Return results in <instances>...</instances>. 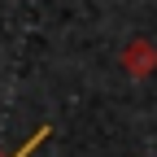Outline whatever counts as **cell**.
I'll return each instance as SVG.
<instances>
[{
    "label": "cell",
    "instance_id": "1",
    "mask_svg": "<svg viewBox=\"0 0 157 157\" xmlns=\"http://www.w3.org/2000/svg\"><path fill=\"white\" fill-rule=\"evenodd\" d=\"M118 61H122V70H127L131 78H148V74L157 70V48L148 44V39H131L127 52L118 57Z\"/></svg>",
    "mask_w": 157,
    "mask_h": 157
},
{
    "label": "cell",
    "instance_id": "2",
    "mask_svg": "<svg viewBox=\"0 0 157 157\" xmlns=\"http://www.w3.org/2000/svg\"><path fill=\"white\" fill-rule=\"evenodd\" d=\"M44 140H48V127H39V131H35V135H31V140H26L22 148H17V153H13V157H31V153H35L39 144H44Z\"/></svg>",
    "mask_w": 157,
    "mask_h": 157
}]
</instances>
